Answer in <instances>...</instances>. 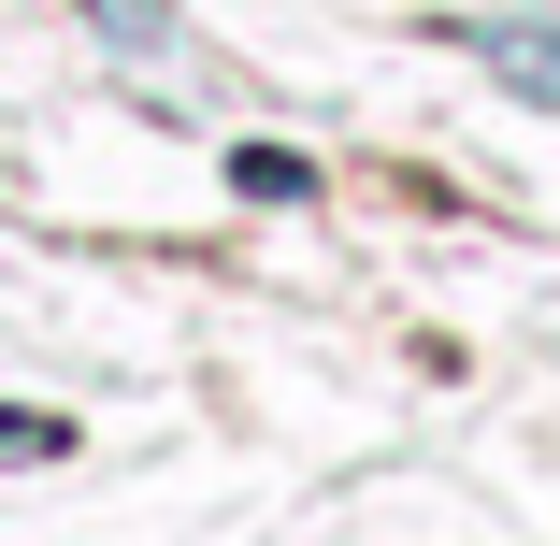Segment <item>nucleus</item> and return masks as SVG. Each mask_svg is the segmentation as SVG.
<instances>
[{"label":"nucleus","mask_w":560,"mask_h":546,"mask_svg":"<svg viewBox=\"0 0 560 546\" xmlns=\"http://www.w3.org/2000/svg\"><path fill=\"white\" fill-rule=\"evenodd\" d=\"M231 187H245V201H316V173H302L288 144H245V159H231Z\"/></svg>","instance_id":"2"},{"label":"nucleus","mask_w":560,"mask_h":546,"mask_svg":"<svg viewBox=\"0 0 560 546\" xmlns=\"http://www.w3.org/2000/svg\"><path fill=\"white\" fill-rule=\"evenodd\" d=\"M86 15H101V30H116L130 58H173V15H159V0H86Z\"/></svg>","instance_id":"3"},{"label":"nucleus","mask_w":560,"mask_h":546,"mask_svg":"<svg viewBox=\"0 0 560 546\" xmlns=\"http://www.w3.org/2000/svg\"><path fill=\"white\" fill-rule=\"evenodd\" d=\"M460 44H475V58L517 86V101H546V116H560V30H546V15H475Z\"/></svg>","instance_id":"1"}]
</instances>
